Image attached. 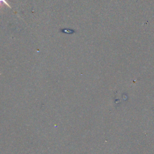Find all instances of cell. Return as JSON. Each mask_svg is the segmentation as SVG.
Wrapping results in <instances>:
<instances>
[{
  "label": "cell",
  "mask_w": 154,
  "mask_h": 154,
  "mask_svg": "<svg viewBox=\"0 0 154 154\" xmlns=\"http://www.w3.org/2000/svg\"><path fill=\"white\" fill-rule=\"evenodd\" d=\"M2 3L5 4L8 7L11 8V7L10 5V4L8 3V2H7L6 0H0V7H1V4H2Z\"/></svg>",
  "instance_id": "1"
}]
</instances>
